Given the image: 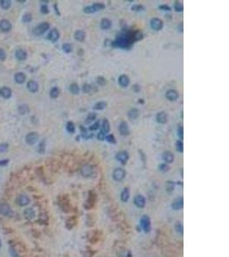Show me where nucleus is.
Listing matches in <instances>:
<instances>
[{
    "label": "nucleus",
    "instance_id": "09e8293b",
    "mask_svg": "<svg viewBox=\"0 0 229 257\" xmlns=\"http://www.w3.org/2000/svg\"><path fill=\"white\" fill-rule=\"evenodd\" d=\"M41 12L44 15H47L49 13V8L47 5H42L41 6Z\"/></svg>",
    "mask_w": 229,
    "mask_h": 257
},
{
    "label": "nucleus",
    "instance_id": "13d9d810",
    "mask_svg": "<svg viewBox=\"0 0 229 257\" xmlns=\"http://www.w3.org/2000/svg\"><path fill=\"white\" fill-rule=\"evenodd\" d=\"M9 159H1L0 160V166H5V165H7V164H9Z\"/></svg>",
    "mask_w": 229,
    "mask_h": 257
},
{
    "label": "nucleus",
    "instance_id": "79ce46f5",
    "mask_svg": "<svg viewBox=\"0 0 229 257\" xmlns=\"http://www.w3.org/2000/svg\"><path fill=\"white\" fill-rule=\"evenodd\" d=\"M62 49L65 53H70L72 51V46L70 43H64L62 46Z\"/></svg>",
    "mask_w": 229,
    "mask_h": 257
},
{
    "label": "nucleus",
    "instance_id": "2eb2a0df",
    "mask_svg": "<svg viewBox=\"0 0 229 257\" xmlns=\"http://www.w3.org/2000/svg\"><path fill=\"white\" fill-rule=\"evenodd\" d=\"M118 82H119V84L122 87H127L130 85V80L128 76H126V75H121V76L119 77Z\"/></svg>",
    "mask_w": 229,
    "mask_h": 257
},
{
    "label": "nucleus",
    "instance_id": "c9c22d12",
    "mask_svg": "<svg viewBox=\"0 0 229 257\" xmlns=\"http://www.w3.org/2000/svg\"><path fill=\"white\" fill-rule=\"evenodd\" d=\"M18 112H19V113L21 114V115H25L27 113L29 112V107H28L27 105H25V104L20 105V106H18Z\"/></svg>",
    "mask_w": 229,
    "mask_h": 257
},
{
    "label": "nucleus",
    "instance_id": "412c9836",
    "mask_svg": "<svg viewBox=\"0 0 229 257\" xmlns=\"http://www.w3.org/2000/svg\"><path fill=\"white\" fill-rule=\"evenodd\" d=\"M134 203H135V205L137 207L142 208V207H143L145 206V198L142 195H137L135 197V199H134Z\"/></svg>",
    "mask_w": 229,
    "mask_h": 257
},
{
    "label": "nucleus",
    "instance_id": "a18cd8bd",
    "mask_svg": "<svg viewBox=\"0 0 229 257\" xmlns=\"http://www.w3.org/2000/svg\"><path fill=\"white\" fill-rule=\"evenodd\" d=\"M176 150L178 153H183L184 151V144L182 141H177L176 142Z\"/></svg>",
    "mask_w": 229,
    "mask_h": 257
},
{
    "label": "nucleus",
    "instance_id": "39448f33",
    "mask_svg": "<svg viewBox=\"0 0 229 257\" xmlns=\"http://www.w3.org/2000/svg\"><path fill=\"white\" fill-rule=\"evenodd\" d=\"M38 140H39V135L37 132H30L25 137L26 142L30 146L34 145L38 142Z\"/></svg>",
    "mask_w": 229,
    "mask_h": 257
},
{
    "label": "nucleus",
    "instance_id": "de8ad7c7",
    "mask_svg": "<svg viewBox=\"0 0 229 257\" xmlns=\"http://www.w3.org/2000/svg\"><path fill=\"white\" fill-rule=\"evenodd\" d=\"M99 128H100V121H96V122L93 123L92 125H90L89 129V130H91V131H94V130L99 129Z\"/></svg>",
    "mask_w": 229,
    "mask_h": 257
},
{
    "label": "nucleus",
    "instance_id": "aec40b11",
    "mask_svg": "<svg viewBox=\"0 0 229 257\" xmlns=\"http://www.w3.org/2000/svg\"><path fill=\"white\" fill-rule=\"evenodd\" d=\"M156 122L161 124H164L167 122V115L165 112H160L156 114Z\"/></svg>",
    "mask_w": 229,
    "mask_h": 257
},
{
    "label": "nucleus",
    "instance_id": "6ab92c4d",
    "mask_svg": "<svg viewBox=\"0 0 229 257\" xmlns=\"http://www.w3.org/2000/svg\"><path fill=\"white\" fill-rule=\"evenodd\" d=\"M27 88L30 93H35L39 91V84L35 81H29L27 84Z\"/></svg>",
    "mask_w": 229,
    "mask_h": 257
},
{
    "label": "nucleus",
    "instance_id": "f03ea898",
    "mask_svg": "<svg viewBox=\"0 0 229 257\" xmlns=\"http://www.w3.org/2000/svg\"><path fill=\"white\" fill-rule=\"evenodd\" d=\"M50 28V25L48 22H41L36 28H34V34L36 36H40L45 34L48 29Z\"/></svg>",
    "mask_w": 229,
    "mask_h": 257
},
{
    "label": "nucleus",
    "instance_id": "a19ab883",
    "mask_svg": "<svg viewBox=\"0 0 229 257\" xmlns=\"http://www.w3.org/2000/svg\"><path fill=\"white\" fill-rule=\"evenodd\" d=\"M32 19H33L32 14H30V13H25L24 15H22L21 21H22V22H24V23H28V22L31 21Z\"/></svg>",
    "mask_w": 229,
    "mask_h": 257
},
{
    "label": "nucleus",
    "instance_id": "b1692460",
    "mask_svg": "<svg viewBox=\"0 0 229 257\" xmlns=\"http://www.w3.org/2000/svg\"><path fill=\"white\" fill-rule=\"evenodd\" d=\"M184 200H183L182 197H179V198H177L176 200H174L172 202V208L174 209V210H179L183 207V204H184Z\"/></svg>",
    "mask_w": 229,
    "mask_h": 257
},
{
    "label": "nucleus",
    "instance_id": "864d4df0",
    "mask_svg": "<svg viewBox=\"0 0 229 257\" xmlns=\"http://www.w3.org/2000/svg\"><path fill=\"white\" fill-rule=\"evenodd\" d=\"M106 135L103 133L101 130L99 131V133L97 134V139H98L99 141H100V142H103L104 140H106Z\"/></svg>",
    "mask_w": 229,
    "mask_h": 257
},
{
    "label": "nucleus",
    "instance_id": "e2e57ef3",
    "mask_svg": "<svg viewBox=\"0 0 229 257\" xmlns=\"http://www.w3.org/2000/svg\"><path fill=\"white\" fill-rule=\"evenodd\" d=\"M134 91H135L136 93H138L139 92V90L141 89V87L139 85H137V84H136V85H134Z\"/></svg>",
    "mask_w": 229,
    "mask_h": 257
},
{
    "label": "nucleus",
    "instance_id": "8fccbe9b",
    "mask_svg": "<svg viewBox=\"0 0 229 257\" xmlns=\"http://www.w3.org/2000/svg\"><path fill=\"white\" fill-rule=\"evenodd\" d=\"M96 81H97V82H98V84L100 85V86H103V85L106 84V78H105L104 76H98L97 78H96Z\"/></svg>",
    "mask_w": 229,
    "mask_h": 257
},
{
    "label": "nucleus",
    "instance_id": "bb28decb",
    "mask_svg": "<svg viewBox=\"0 0 229 257\" xmlns=\"http://www.w3.org/2000/svg\"><path fill=\"white\" fill-rule=\"evenodd\" d=\"M80 129H81V135L83 136V138L88 140V139L92 138V137L94 136V134L88 133L87 128H85L84 126H83V125H81V126H80Z\"/></svg>",
    "mask_w": 229,
    "mask_h": 257
},
{
    "label": "nucleus",
    "instance_id": "c756f323",
    "mask_svg": "<svg viewBox=\"0 0 229 257\" xmlns=\"http://www.w3.org/2000/svg\"><path fill=\"white\" fill-rule=\"evenodd\" d=\"M69 90L72 94H78L80 92V87L77 83H71L69 87Z\"/></svg>",
    "mask_w": 229,
    "mask_h": 257
},
{
    "label": "nucleus",
    "instance_id": "393cba45",
    "mask_svg": "<svg viewBox=\"0 0 229 257\" xmlns=\"http://www.w3.org/2000/svg\"><path fill=\"white\" fill-rule=\"evenodd\" d=\"M14 79H15V82L18 84H22L23 82L26 81V75L22 72H18L16 73L14 76Z\"/></svg>",
    "mask_w": 229,
    "mask_h": 257
},
{
    "label": "nucleus",
    "instance_id": "dca6fc26",
    "mask_svg": "<svg viewBox=\"0 0 229 257\" xmlns=\"http://www.w3.org/2000/svg\"><path fill=\"white\" fill-rule=\"evenodd\" d=\"M15 57L18 61H24L28 57V54L27 51L23 49H17L15 52Z\"/></svg>",
    "mask_w": 229,
    "mask_h": 257
},
{
    "label": "nucleus",
    "instance_id": "5701e85b",
    "mask_svg": "<svg viewBox=\"0 0 229 257\" xmlns=\"http://www.w3.org/2000/svg\"><path fill=\"white\" fill-rule=\"evenodd\" d=\"M100 28L103 29V30H107L111 28L112 27V21L109 19L107 18H103L102 20L100 21Z\"/></svg>",
    "mask_w": 229,
    "mask_h": 257
},
{
    "label": "nucleus",
    "instance_id": "6e6d98bb",
    "mask_svg": "<svg viewBox=\"0 0 229 257\" xmlns=\"http://www.w3.org/2000/svg\"><path fill=\"white\" fill-rule=\"evenodd\" d=\"M159 170L162 171V172H166L169 170V167L167 164H161L159 165Z\"/></svg>",
    "mask_w": 229,
    "mask_h": 257
},
{
    "label": "nucleus",
    "instance_id": "680f3d73",
    "mask_svg": "<svg viewBox=\"0 0 229 257\" xmlns=\"http://www.w3.org/2000/svg\"><path fill=\"white\" fill-rule=\"evenodd\" d=\"M53 8H54L55 12H56V14H57V15H61V14H60V12H59V10H58V7H57V4H55V5H53Z\"/></svg>",
    "mask_w": 229,
    "mask_h": 257
},
{
    "label": "nucleus",
    "instance_id": "423d86ee",
    "mask_svg": "<svg viewBox=\"0 0 229 257\" xmlns=\"http://www.w3.org/2000/svg\"><path fill=\"white\" fill-rule=\"evenodd\" d=\"M113 177L115 181L121 182L122 180L125 178V171L123 168H116L113 171Z\"/></svg>",
    "mask_w": 229,
    "mask_h": 257
},
{
    "label": "nucleus",
    "instance_id": "f257e3e1",
    "mask_svg": "<svg viewBox=\"0 0 229 257\" xmlns=\"http://www.w3.org/2000/svg\"><path fill=\"white\" fill-rule=\"evenodd\" d=\"M106 8L104 4L102 3H95L93 5H89V6H87L83 9V12L86 13V14H91V13H94V12H97V11H100V10H104Z\"/></svg>",
    "mask_w": 229,
    "mask_h": 257
},
{
    "label": "nucleus",
    "instance_id": "4d7b16f0",
    "mask_svg": "<svg viewBox=\"0 0 229 257\" xmlns=\"http://www.w3.org/2000/svg\"><path fill=\"white\" fill-rule=\"evenodd\" d=\"M159 9L163 10V11H167V12L171 11V8H170V6H168V5H160V6H159Z\"/></svg>",
    "mask_w": 229,
    "mask_h": 257
},
{
    "label": "nucleus",
    "instance_id": "9d476101",
    "mask_svg": "<svg viewBox=\"0 0 229 257\" xmlns=\"http://www.w3.org/2000/svg\"><path fill=\"white\" fill-rule=\"evenodd\" d=\"M119 133L121 135H124V136H127V135H129L130 134V128H129L128 123H126V122H125V121L121 122L119 125Z\"/></svg>",
    "mask_w": 229,
    "mask_h": 257
},
{
    "label": "nucleus",
    "instance_id": "37998d69",
    "mask_svg": "<svg viewBox=\"0 0 229 257\" xmlns=\"http://www.w3.org/2000/svg\"><path fill=\"white\" fill-rule=\"evenodd\" d=\"M106 142H108L109 143L111 144H116L117 143V141H116V138H115V136L113 135H112V134H110V135H107L106 136Z\"/></svg>",
    "mask_w": 229,
    "mask_h": 257
},
{
    "label": "nucleus",
    "instance_id": "1a4fd4ad",
    "mask_svg": "<svg viewBox=\"0 0 229 257\" xmlns=\"http://www.w3.org/2000/svg\"><path fill=\"white\" fill-rule=\"evenodd\" d=\"M116 159L122 164H126L129 159V154L126 151H120L116 154Z\"/></svg>",
    "mask_w": 229,
    "mask_h": 257
},
{
    "label": "nucleus",
    "instance_id": "f704fd0d",
    "mask_svg": "<svg viewBox=\"0 0 229 257\" xmlns=\"http://www.w3.org/2000/svg\"><path fill=\"white\" fill-rule=\"evenodd\" d=\"M129 198H130V191L127 188H125L121 193V200L124 202H126L127 200H129Z\"/></svg>",
    "mask_w": 229,
    "mask_h": 257
},
{
    "label": "nucleus",
    "instance_id": "052dcab7",
    "mask_svg": "<svg viewBox=\"0 0 229 257\" xmlns=\"http://www.w3.org/2000/svg\"><path fill=\"white\" fill-rule=\"evenodd\" d=\"M176 229H177V231L179 232V233H181L182 234L183 233V226L181 225V224H177V226H176Z\"/></svg>",
    "mask_w": 229,
    "mask_h": 257
},
{
    "label": "nucleus",
    "instance_id": "603ef678",
    "mask_svg": "<svg viewBox=\"0 0 229 257\" xmlns=\"http://www.w3.org/2000/svg\"><path fill=\"white\" fill-rule=\"evenodd\" d=\"M9 148V144L1 143L0 144V153H5Z\"/></svg>",
    "mask_w": 229,
    "mask_h": 257
},
{
    "label": "nucleus",
    "instance_id": "72a5a7b5",
    "mask_svg": "<svg viewBox=\"0 0 229 257\" xmlns=\"http://www.w3.org/2000/svg\"><path fill=\"white\" fill-rule=\"evenodd\" d=\"M59 94H60V90L58 87H53L50 90V97L52 99H57L59 96Z\"/></svg>",
    "mask_w": 229,
    "mask_h": 257
},
{
    "label": "nucleus",
    "instance_id": "4be33fe9",
    "mask_svg": "<svg viewBox=\"0 0 229 257\" xmlns=\"http://www.w3.org/2000/svg\"><path fill=\"white\" fill-rule=\"evenodd\" d=\"M74 37H75V40L77 41L83 42L86 39V34L83 30H77L74 34Z\"/></svg>",
    "mask_w": 229,
    "mask_h": 257
},
{
    "label": "nucleus",
    "instance_id": "473e14b6",
    "mask_svg": "<svg viewBox=\"0 0 229 257\" xmlns=\"http://www.w3.org/2000/svg\"><path fill=\"white\" fill-rule=\"evenodd\" d=\"M97 117V114L95 112H89L87 116V118L85 119V123L86 124H89V123H93L95 118Z\"/></svg>",
    "mask_w": 229,
    "mask_h": 257
},
{
    "label": "nucleus",
    "instance_id": "4468645a",
    "mask_svg": "<svg viewBox=\"0 0 229 257\" xmlns=\"http://www.w3.org/2000/svg\"><path fill=\"white\" fill-rule=\"evenodd\" d=\"M162 159L167 164H171L174 161V154L171 151H165L162 154Z\"/></svg>",
    "mask_w": 229,
    "mask_h": 257
},
{
    "label": "nucleus",
    "instance_id": "ea45409f",
    "mask_svg": "<svg viewBox=\"0 0 229 257\" xmlns=\"http://www.w3.org/2000/svg\"><path fill=\"white\" fill-rule=\"evenodd\" d=\"M174 188H175V184L172 181H168L166 184V190L167 193H172L174 190Z\"/></svg>",
    "mask_w": 229,
    "mask_h": 257
},
{
    "label": "nucleus",
    "instance_id": "ddd939ff",
    "mask_svg": "<svg viewBox=\"0 0 229 257\" xmlns=\"http://www.w3.org/2000/svg\"><path fill=\"white\" fill-rule=\"evenodd\" d=\"M12 28V25H11V21L8 20H1L0 21V30L4 33H7L10 32Z\"/></svg>",
    "mask_w": 229,
    "mask_h": 257
},
{
    "label": "nucleus",
    "instance_id": "c03bdc74",
    "mask_svg": "<svg viewBox=\"0 0 229 257\" xmlns=\"http://www.w3.org/2000/svg\"><path fill=\"white\" fill-rule=\"evenodd\" d=\"M144 10H145V8L141 5H135L131 7V10L136 11V12H142V11H143Z\"/></svg>",
    "mask_w": 229,
    "mask_h": 257
},
{
    "label": "nucleus",
    "instance_id": "0e129e2a",
    "mask_svg": "<svg viewBox=\"0 0 229 257\" xmlns=\"http://www.w3.org/2000/svg\"><path fill=\"white\" fill-rule=\"evenodd\" d=\"M18 3H26V0H17Z\"/></svg>",
    "mask_w": 229,
    "mask_h": 257
},
{
    "label": "nucleus",
    "instance_id": "4c0bfd02",
    "mask_svg": "<svg viewBox=\"0 0 229 257\" xmlns=\"http://www.w3.org/2000/svg\"><path fill=\"white\" fill-rule=\"evenodd\" d=\"M0 6L3 10H9L11 6V1H10V0H1L0 1Z\"/></svg>",
    "mask_w": 229,
    "mask_h": 257
},
{
    "label": "nucleus",
    "instance_id": "49530a36",
    "mask_svg": "<svg viewBox=\"0 0 229 257\" xmlns=\"http://www.w3.org/2000/svg\"><path fill=\"white\" fill-rule=\"evenodd\" d=\"M174 10H176L177 12H183L184 10V6L181 3L179 2H175L174 3Z\"/></svg>",
    "mask_w": 229,
    "mask_h": 257
},
{
    "label": "nucleus",
    "instance_id": "a878e982",
    "mask_svg": "<svg viewBox=\"0 0 229 257\" xmlns=\"http://www.w3.org/2000/svg\"><path fill=\"white\" fill-rule=\"evenodd\" d=\"M140 115V112L138 109L136 108H132L131 110H130V112H128V118H130V120H135L136 118L139 117Z\"/></svg>",
    "mask_w": 229,
    "mask_h": 257
},
{
    "label": "nucleus",
    "instance_id": "9b49d317",
    "mask_svg": "<svg viewBox=\"0 0 229 257\" xmlns=\"http://www.w3.org/2000/svg\"><path fill=\"white\" fill-rule=\"evenodd\" d=\"M141 225L142 226L143 230L145 232H149L151 230V223L150 219L147 215H144L141 220Z\"/></svg>",
    "mask_w": 229,
    "mask_h": 257
},
{
    "label": "nucleus",
    "instance_id": "58836bf2",
    "mask_svg": "<svg viewBox=\"0 0 229 257\" xmlns=\"http://www.w3.org/2000/svg\"><path fill=\"white\" fill-rule=\"evenodd\" d=\"M46 152V142L45 140H42L38 146V153L40 154H44Z\"/></svg>",
    "mask_w": 229,
    "mask_h": 257
},
{
    "label": "nucleus",
    "instance_id": "20e7f679",
    "mask_svg": "<svg viewBox=\"0 0 229 257\" xmlns=\"http://www.w3.org/2000/svg\"><path fill=\"white\" fill-rule=\"evenodd\" d=\"M163 26H164L163 21L162 19H160V18L154 17V18H152L150 20V27L154 31L162 30V28H163Z\"/></svg>",
    "mask_w": 229,
    "mask_h": 257
},
{
    "label": "nucleus",
    "instance_id": "bf43d9fd",
    "mask_svg": "<svg viewBox=\"0 0 229 257\" xmlns=\"http://www.w3.org/2000/svg\"><path fill=\"white\" fill-rule=\"evenodd\" d=\"M10 252H11V255L13 257H18V254L16 253V250H15L13 248H11V249H10Z\"/></svg>",
    "mask_w": 229,
    "mask_h": 257
},
{
    "label": "nucleus",
    "instance_id": "69168bd1",
    "mask_svg": "<svg viewBox=\"0 0 229 257\" xmlns=\"http://www.w3.org/2000/svg\"><path fill=\"white\" fill-rule=\"evenodd\" d=\"M0 246H1V241H0Z\"/></svg>",
    "mask_w": 229,
    "mask_h": 257
},
{
    "label": "nucleus",
    "instance_id": "7ed1b4c3",
    "mask_svg": "<svg viewBox=\"0 0 229 257\" xmlns=\"http://www.w3.org/2000/svg\"><path fill=\"white\" fill-rule=\"evenodd\" d=\"M0 214L5 217H12L13 211L11 209V206L5 202L0 203Z\"/></svg>",
    "mask_w": 229,
    "mask_h": 257
},
{
    "label": "nucleus",
    "instance_id": "f8f14e48",
    "mask_svg": "<svg viewBox=\"0 0 229 257\" xmlns=\"http://www.w3.org/2000/svg\"><path fill=\"white\" fill-rule=\"evenodd\" d=\"M165 96L167 98V99H168L169 101H176L178 99V93L174 90V89H169L166 92Z\"/></svg>",
    "mask_w": 229,
    "mask_h": 257
},
{
    "label": "nucleus",
    "instance_id": "0eeeda50",
    "mask_svg": "<svg viewBox=\"0 0 229 257\" xmlns=\"http://www.w3.org/2000/svg\"><path fill=\"white\" fill-rule=\"evenodd\" d=\"M16 204L20 207H25L30 203V199L26 195H19L16 197Z\"/></svg>",
    "mask_w": 229,
    "mask_h": 257
},
{
    "label": "nucleus",
    "instance_id": "f3484780",
    "mask_svg": "<svg viewBox=\"0 0 229 257\" xmlns=\"http://www.w3.org/2000/svg\"><path fill=\"white\" fill-rule=\"evenodd\" d=\"M81 173H82V175L83 177H90L91 175L93 174V167H92V165H90V164H85V165H83L82 167V169H81Z\"/></svg>",
    "mask_w": 229,
    "mask_h": 257
},
{
    "label": "nucleus",
    "instance_id": "cd10ccee",
    "mask_svg": "<svg viewBox=\"0 0 229 257\" xmlns=\"http://www.w3.org/2000/svg\"><path fill=\"white\" fill-rule=\"evenodd\" d=\"M101 131L103 132V133H105L106 135V134L109 133L110 131V123L109 121H108V119H106V118H105L104 120H103V122H102V124H101Z\"/></svg>",
    "mask_w": 229,
    "mask_h": 257
},
{
    "label": "nucleus",
    "instance_id": "6e6552de",
    "mask_svg": "<svg viewBox=\"0 0 229 257\" xmlns=\"http://www.w3.org/2000/svg\"><path fill=\"white\" fill-rule=\"evenodd\" d=\"M59 36H60V34H59V32L57 28H52V29H51V31H49V33L47 34V40L52 42V43H55L58 41Z\"/></svg>",
    "mask_w": 229,
    "mask_h": 257
},
{
    "label": "nucleus",
    "instance_id": "a211bd4d",
    "mask_svg": "<svg viewBox=\"0 0 229 257\" xmlns=\"http://www.w3.org/2000/svg\"><path fill=\"white\" fill-rule=\"evenodd\" d=\"M0 95L1 97L5 99H8L11 97L12 95V91L10 87H3L0 88Z\"/></svg>",
    "mask_w": 229,
    "mask_h": 257
},
{
    "label": "nucleus",
    "instance_id": "2f4dec72",
    "mask_svg": "<svg viewBox=\"0 0 229 257\" xmlns=\"http://www.w3.org/2000/svg\"><path fill=\"white\" fill-rule=\"evenodd\" d=\"M106 106H107V103L105 102V101H99V102L94 104L93 108L94 110H97V111H101V110H104Z\"/></svg>",
    "mask_w": 229,
    "mask_h": 257
},
{
    "label": "nucleus",
    "instance_id": "5fc2aeb1",
    "mask_svg": "<svg viewBox=\"0 0 229 257\" xmlns=\"http://www.w3.org/2000/svg\"><path fill=\"white\" fill-rule=\"evenodd\" d=\"M6 52L4 49L0 48V61H5L6 59Z\"/></svg>",
    "mask_w": 229,
    "mask_h": 257
},
{
    "label": "nucleus",
    "instance_id": "3c124183",
    "mask_svg": "<svg viewBox=\"0 0 229 257\" xmlns=\"http://www.w3.org/2000/svg\"><path fill=\"white\" fill-rule=\"evenodd\" d=\"M178 135L181 141L184 139V128H183V126H179L178 128Z\"/></svg>",
    "mask_w": 229,
    "mask_h": 257
},
{
    "label": "nucleus",
    "instance_id": "7c9ffc66",
    "mask_svg": "<svg viewBox=\"0 0 229 257\" xmlns=\"http://www.w3.org/2000/svg\"><path fill=\"white\" fill-rule=\"evenodd\" d=\"M23 213H24V216L26 217L27 219H28V220H32V219H34V216H35V213H34V211L33 210V208H30V207L25 209L24 212H23Z\"/></svg>",
    "mask_w": 229,
    "mask_h": 257
},
{
    "label": "nucleus",
    "instance_id": "e433bc0d",
    "mask_svg": "<svg viewBox=\"0 0 229 257\" xmlns=\"http://www.w3.org/2000/svg\"><path fill=\"white\" fill-rule=\"evenodd\" d=\"M66 130H67L68 133L70 134L75 133L76 132V126H75L74 123L70 122V121L67 122V123H66Z\"/></svg>",
    "mask_w": 229,
    "mask_h": 257
},
{
    "label": "nucleus",
    "instance_id": "c85d7f7f",
    "mask_svg": "<svg viewBox=\"0 0 229 257\" xmlns=\"http://www.w3.org/2000/svg\"><path fill=\"white\" fill-rule=\"evenodd\" d=\"M83 92L86 94H90V93H93L95 91L94 86L90 85V84H84L83 86V88H82Z\"/></svg>",
    "mask_w": 229,
    "mask_h": 257
}]
</instances>
